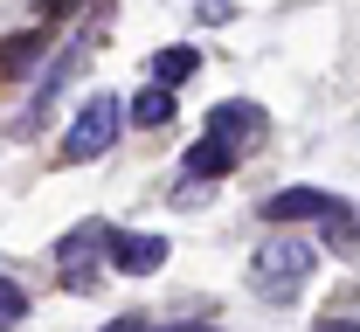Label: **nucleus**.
<instances>
[{"mask_svg":"<svg viewBox=\"0 0 360 332\" xmlns=\"http://www.w3.org/2000/svg\"><path fill=\"white\" fill-rule=\"evenodd\" d=\"M319 249L305 236H270L264 249H257V263H250V277H257V298H270V305H291L298 291H305V277H312Z\"/></svg>","mask_w":360,"mask_h":332,"instance_id":"obj_1","label":"nucleus"},{"mask_svg":"<svg viewBox=\"0 0 360 332\" xmlns=\"http://www.w3.org/2000/svg\"><path fill=\"white\" fill-rule=\"evenodd\" d=\"M118 132H125V104L118 97H84L77 104V118H70V132H63V159L77 166V159H104L111 145H118Z\"/></svg>","mask_w":360,"mask_h":332,"instance_id":"obj_2","label":"nucleus"},{"mask_svg":"<svg viewBox=\"0 0 360 332\" xmlns=\"http://www.w3.org/2000/svg\"><path fill=\"white\" fill-rule=\"evenodd\" d=\"M111 222H84V229H70V236L56 242V263H63V291H97V256H111Z\"/></svg>","mask_w":360,"mask_h":332,"instance_id":"obj_3","label":"nucleus"},{"mask_svg":"<svg viewBox=\"0 0 360 332\" xmlns=\"http://www.w3.org/2000/svg\"><path fill=\"white\" fill-rule=\"evenodd\" d=\"M347 201H333V194H319V187H284V194H270L264 201V222H326V215H340Z\"/></svg>","mask_w":360,"mask_h":332,"instance_id":"obj_4","label":"nucleus"},{"mask_svg":"<svg viewBox=\"0 0 360 332\" xmlns=\"http://www.w3.org/2000/svg\"><path fill=\"white\" fill-rule=\"evenodd\" d=\"M167 249H174L167 236H125V229H118V236H111V263H118L125 277H153V270L167 263Z\"/></svg>","mask_w":360,"mask_h":332,"instance_id":"obj_5","label":"nucleus"},{"mask_svg":"<svg viewBox=\"0 0 360 332\" xmlns=\"http://www.w3.org/2000/svg\"><path fill=\"white\" fill-rule=\"evenodd\" d=\"M208 132H215V139H229V145H243V139H257V132H264V111H257L250 97H229V104H215V111H208Z\"/></svg>","mask_w":360,"mask_h":332,"instance_id":"obj_6","label":"nucleus"},{"mask_svg":"<svg viewBox=\"0 0 360 332\" xmlns=\"http://www.w3.org/2000/svg\"><path fill=\"white\" fill-rule=\"evenodd\" d=\"M236 152H243V145H229V139H215V132H201V139L187 145V159H180V166H187L194 180H222L229 166H236Z\"/></svg>","mask_w":360,"mask_h":332,"instance_id":"obj_7","label":"nucleus"},{"mask_svg":"<svg viewBox=\"0 0 360 332\" xmlns=\"http://www.w3.org/2000/svg\"><path fill=\"white\" fill-rule=\"evenodd\" d=\"M146 69H153V84H167V91H180V84H187V77L201 69V55H194L187 42H174V48H160V55H153Z\"/></svg>","mask_w":360,"mask_h":332,"instance_id":"obj_8","label":"nucleus"},{"mask_svg":"<svg viewBox=\"0 0 360 332\" xmlns=\"http://www.w3.org/2000/svg\"><path fill=\"white\" fill-rule=\"evenodd\" d=\"M125 118H132V125H146V132H160V125L174 118V91H167V84H146V91L132 97V111H125Z\"/></svg>","mask_w":360,"mask_h":332,"instance_id":"obj_9","label":"nucleus"},{"mask_svg":"<svg viewBox=\"0 0 360 332\" xmlns=\"http://www.w3.org/2000/svg\"><path fill=\"white\" fill-rule=\"evenodd\" d=\"M21 319H28V291L14 277H0V326H21Z\"/></svg>","mask_w":360,"mask_h":332,"instance_id":"obj_10","label":"nucleus"},{"mask_svg":"<svg viewBox=\"0 0 360 332\" xmlns=\"http://www.w3.org/2000/svg\"><path fill=\"white\" fill-rule=\"evenodd\" d=\"M194 14H201V21H229V14H236V7H229V0H201V7H194Z\"/></svg>","mask_w":360,"mask_h":332,"instance_id":"obj_11","label":"nucleus"},{"mask_svg":"<svg viewBox=\"0 0 360 332\" xmlns=\"http://www.w3.org/2000/svg\"><path fill=\"white\" fill-rule=\"evenodd\" d=\"M49 7H70V0H49Z\"/></svg>","mask_w":360,"mask_h":332,"instance_id":"obj_12","label":"nucleus"}]
</instances>
